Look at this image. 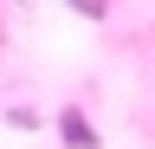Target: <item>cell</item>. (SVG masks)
<instances>
[{"mask_svg":"<svg viewBox=\"0 0 155 149\" xmlns=\"http://www.w3.org/2000/svg\"><path fill=\"white\" fill-rule=\"evenodd\" d=\"M58 143H65V149H104V136H97V130H91V117H84V110H58Z\"/></svg>","mask_w":155,"mask_h":149,"instance_id":"1","label":"cell"},{"mask_svg":"<svg viewBox=\"0 0 155 149\" xmlns=\"http://www.w3.org/2000/svg\"><path fill=\"white\" fill-rule=\"evenodd\" d=\"M71 7L84 13V20H104V13H110V0H71Z\"/></svg>","mask_w":155,"mask_h":149,"instance_id":"2","label":"cell"}]
</instances>
